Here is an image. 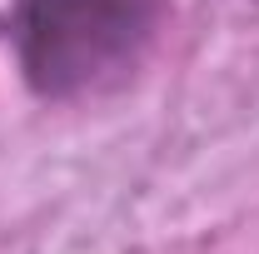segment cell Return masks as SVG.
Segmentation results:
<instances>
[{"label": "cell", "instance_id": "obj_1", "mask_svg": "<svg viewBox=\"0 0 259 254\" xmlns=\"http://www.w3.org/2000/svg\"><path fill=\"white\" fill-rule=\"evenodd\" d=\"M150 25V0H25L20 60L40 95H85L135 65Z\"/></svg>", "mask_w": 259, "mask_h": 254}]
</instances>
